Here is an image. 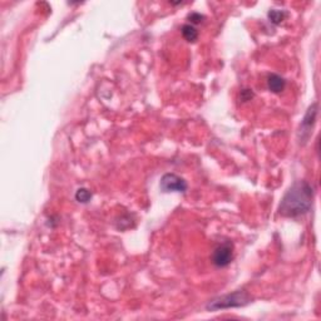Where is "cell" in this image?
I'll list each match as a JSON object with an SVG mask.
<instances>
[{
  "mask_svg": "<svg viewBox=\"0 0 321 321\" xmlns=\"http://www.w3.org/2000/svg\"><path fill=\"white\" fill-rule=\"evenodd\" d=\"M314 189L306 181H297L289 188L281 200L278 213L283 217H299L311 210Z\"/></svg>",
  "mask_w": 321,
  "mask_h": 321,
  "instance_id": "6da1fadb",
  "label": "cell"
},
{
  "mask_svg": "<svg viewBox=\"0 0 321 321\" xmlns=\"http://www.w3.org/2000/svg\"><path fill=\"white\" fill-rule=\"evenodd\" d=\"M251 302V297L247 292L238 291L232 292V294L224 295L221 297L212 300L207 304V310L210 311H217L224 310V309H232V308H241V306H246L247 304Z\"/></svg>",
  "mask_w": 321,
  "mask_h": 321,
  "instance_id": "7a4b0ae2",
  "label": "cell"
},
{
  "mask_svg": "<svg viewBox=\"0 0 321 321\" xmlns=\"http://www.w3.org/2000/svg\"><path fill=\"white\" fill-rule=\"evenodd\" d=\"M233 259V245L231 241H225L215 248L212 254V262L216 267L229 266Z\"/></svg>",
  "mask_w": 321,
  "mask_h": 321,
  "instance_id": "3957f363",
  "label": "cell"
},
{
  "mask_svg": "<svg viewBox=\"0 0 321 321\" xmlns=\"http://www.w3.org/2000/svg\"><path fill=\"white\" fill-rule=\"evenodd\" d=\"M159 186L166 193H170V192H186L187 187H188L183 178L175 175V173H166L161 178V184Z\"/></svg>",
  "mask_w": 321,
  "mask_h": 321,
  "instance_id": "277c9868",
  "label": "cell"
},
{
  "mask_svg": "<svg viewBox=\"0 0 321 321\" xmlns=\"http://www.w3.org/2000/svg\"><path fill=\"white\" fill-rule=\"evenodd\" d=\"M316 116H318V103H314L313 105H310L306 112L305 117L302 119L301 122V133L308 132V137L310 135V131L313 130L314 124H315L316 121Z\"/></svg>",
  "mask_w": 321,
  "mask_h": 321,
  "instance_id": "5b68a950",
  "label": "cell"
},
{
  "mask_svg": "<svg viewBox=\"0 0 321 321\" xmlns=\"http://www.w3.org/2000/svg\"><path fill=\"white\" fill-rule=\"evenodd\" d=\"M267 87L273 93H281L286 87V81L278 74H270L267 77Z\"/></svg>",
  "mask_w": 321,
  "mask_h": 321,
  "instance_id": "8992f818",
  "label": "cell"
},
{
  "mask_svg": "<svg viewBox=\"0 0 321 321\" xmlns=\"http://www.w3.org/2000/svg\"><path fill=\"white\" fill-rule=\"evenodd\" d=\"M183 38L189 43H194L198 39V32L197 29L192 24H184L181 29Z\"/></svg>",
  "mask_w": 321,
  "mask_h": 321,
  "instance_id": "52a82bcc",
  "label": "cell"
},
{
  "mask_svg": "<svg viewBox=\"0 0 321 321\" xmlns=\"http://www.w3.org/2000/svg\"><path fill=\"white\" fill-rule=\"evenodd\" d=\"M267 16H269V20H270L273 24L278 25L285 20V18L287 16V13L285 10H280V9H271V10L269 11V14H267Z\"/></svg>",
  "mask_w": 321,
  "mask_h": 321,
  "instance_id": "ba28073f",
  "label": "cell"
},
{
  "mask_svg": "<svg viewBox=\"0 0 321 321\" xmlns=\"http://www.w3.org/2000/svg\"><path fill=\"white\" fill-rule=\"evenodd\" d=\"M76 200L81 203H88L92 200V192L87 188H79L76 192Z\"/></svg>",
  "mask_w": 321,
  "mask_h": 321,
  "instance_id": "9c48e42d",
  "label": "cell"
},
{
  "mask_svg": "<svg viewBox=\"0 0 321 321\" xmlns=\"http://www.w3.org/2000/svg\"><path fill=\"white\" fill-rule=\"evenodd\" d=\"M188 19L192 24H200V23L205 19V16L200 13H191L188 15Z\"/></svg>",
  "mask_w": 321,
  "mask_h": 321,
  "instance_id": "30bf717a",
  "label": "cell"
}]
</instances>
